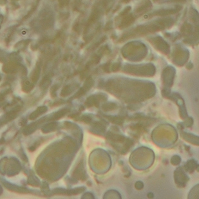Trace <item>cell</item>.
Segmentation results:
<instances>
[{
  "mask_svg": "<svg viewBox=\"0 0 199 199\" xmlns=\"http://www.w3.org/2000/svg\"><path fill=\"white\" fill-rule=\"evenodd\" d=\"M188 199H199V184L195 186L190 190Z\"/></svg>",
  "mask_w": 199,
  "mask_h": 199,
  "instance_id": "3",
  "label": "cell"
},
{
  "mask_svg": "<svg viewBox=\"0 0 199 199\" xmlns=\"http://www.w3.org/2000/svg\"><path fill=\"white\" fill-rule=\"evenodd\" d=\"M181 137L187 142L191 144L199 146V137L196 136L191 133H188L187 132H181Z\"/></svg>",
  "mask_w": 199,
  "mask_h": 199,
  "instance_id": "2",
  "label": "cell"
},
{
  "mask_svg": "<svg viewBox=\"0 0 199 199\" xmlns=\"http://www.w3.org/2000/svg\"><path fill=\"white\" fill-rule=\"evenodd\" d=\"M175 178L176 183L179 184V187H184L189 180V178L184 172L182 168H177L175 172Z\"/></svg>",
  "mask_w": 199,
  "mask_h": 199,
  "instance_id": "1",
  "label": "cell"
}]
</instances>
